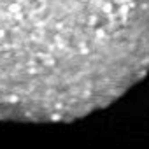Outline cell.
<instances>
[{
	"label": "cell",
	"mask_w": 149,
	"mask_h": 149,
	"mask_svg": "<svg viewBox=\"0 0 149 149\" xmlns=\"http://www.w3.org/2000/svg\"><path fill=\"white\" fill-rule=\"evenodd\" d=\"M147 74L149 0H0V121H76Z\"/></svg>",
	"instance_id": "obj_1"
}]
</instances>
